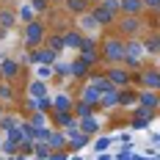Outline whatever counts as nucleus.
<instances>
[{
    "instance_id": "f257e3e1",
    "label": "nucleus",
    "mask_w": 160,
    "mask_h": 160,
    "mask_svg": "<svg viewBox=\"0 0 160 160\" xmlns=\"http://www.w3.org/2000/svg\"><path fill=\"white\" fill-rule=\"evenodd\" d=\"M124 42L119 33H105L99 39V58L102 64H122L124 61Z\"/></svg>"
},
{
    "instance_id": "f03ea898",
    "label": "nucleus",
    "mask_w": 160,
    "mask_h": 160,
    "mask_svg": "<svg viewBox=\"0 0 160 160\" xmlns=\"http://www.w3.org/2000/svg\"><path fill=\"white\" fill-rule=\"evenodd\" d=\"M47 22H42L39 17L36 19H31V22H25V28H22V44L28 50H36V47H42L44 44V39H47Z\"/></svg>"
},
{
    "instance_id": "7ed1b4c3",
    "label": "nucleus",
    "mask_w": 160,
    "mask_h": 160,
    "mask_svg": "<svg viewBox=\"0 0 160 160\" xmlns=\"http://www.w3.org/2000/svg\"><path fill=\"white\" fill-rule=\"evenodd\" d=\"M144 42H141V39H127V42H124V61H122V64L127 66L130 72H132V69H135V72H141V69H144Z\"/></svg>"
},
{
    "instance_id": "20e7f679",
    "label": "nucleus",
    "mask_w": 160,
    "mask_h": 160,
    "mask_svg": "<svg viewBox=\"0 0 160 160\" xmlns=\"http://www.w3.org/2000/svg\"><path fill=\"white\" fill-rule=\"evenodd\" d=\"M116 33L122 36V39H138V33L144 31V19L141 17H124L122 14V19H116Z\"/></svg>"
},
{
    "instance_id": "39448f33",
    "label": "nucleus",
    "mask_w": 160,
    "mask_h": 160,
    "mask_svg": "<svg viewBox=\"0 0 160 160\" xmlns=\"http://www.w3.org/2000/svg\"><path fill=\"white\" fill-rule=\"evenodd\" d=\"M80 58H86L91 66H97V64H102V58H99V42H97L94 36H86L83 39V44H80Z\"/></svg>"
},
{
    "instance_id": "423d86ee",
    "label": "nucleus",
    "mask_w": 160,
    "mask_h": 160,
    "mask_svg": "<svg viewBox=\"0 0 160 160\" xmlns=\"http://www.w3.org/2000/svg\"><path fill=\"white\" fill-rule=\"evenodd\" d=\"M105 78L111 80L116 88H124V86L132 83V72L127 66H105Z\"/></svg>"
},
{
    "instance_id": "0eeeda50",
    "label": "nucleus",
    "mask_w": 160,
    "mask_h": 160,
    "mask_svg": "<svg viewBox=\"0 0 160 160\" xmlns=\"http://www.w3.org/2000/svg\"><path fill=\"white\" fill-rule=\"evenodd\" d=\"M141 83V88H152V91H160V69L155 66H144L141 72H138V78H132Z\"/></svg>"
},
{
    "instance_id": "6e6552de",
    "label": "nucleus",
    "mask_w": 160,
    "mask_h": 160,
    "mask_svg": "<svg viewBox=\"0 0 160 160\" xmlns=\"http://www.w3.org/2000/svg\"><path fill=\"white\" fill-rule=\"evenodd\" d=\"M88 11H91V17L97 19V25H99V28H111V25H116V14H113V11H108L102 3H94Z\"/></svg>"
},
{
    "instance_id": "1a4fd4ad",
    "label": "nucleus",
    "mask_w": 160,
    "mask_h": 160,
    "mask_svg": "<svg viewBox=\"0 0 160 160\" xmlns=\"http://www.w3.org/2000/svg\"><path fill=\"white\" fill-rule=\"evenodd\" d=\"M138 105L155 113V111L160 108V91H152V88H144V91H138Z\"/></svg>"
},
{
    "instance_id": "9d476101",
    "label": "nucleus",
    "mask_w": 160,
    "mask_h": 160,
    "mask_svg": "<svg viewBox=\"0 0 160 160\" xmlns=\"http://www.w3.org/2000/svg\"><path fill=\"white\" fill-rule=\"evenodd\" d=\"M146 8H144V0H119V14L124 17H141Z\"/></svg>"
},
{
    "instance_id": "9b49d317",
    "label": "nucleus",
    "mask_w": 160,
    "mask_h": 160,
    "mask_svg": "<svg viewBox=\"0 0 160 160\" xmlns=\"http://www.w3.org/2000/svg\"><path fill=\"white\" fill-rule=\"evenodd\" d=\"M75 28H80V31H83V36H91V33H94L99 25H97V19L91 17V11H86V14H80V17H78Z\"/></svg>"
},
{
    "instance_id": "f8f14e48",
    "label": "nucleus",
    "mask_w": 160,
    "mask_h": 160,
    "mask_svg": "<svg viewBox=\"0 0 160 160\" xmlns=\"http://www.w3.org/2000/svg\"><path fill=\"white\" fill-rule=\"evenodd\" d=\"M14 25H17V11L11 6H3V8H0V28L8 31V28H14Z\"/></svg>"
},
{
    "instance_id": "ddd939ff",
    "label": "nucleus",
    "mask_w": 160,
    "mask_h": 160,
    "mask_svg": "<svg viewBox=\"0 0 160 160\" xmlns=\"http://www.w3.org/2000/svg\"><path fill=\"white\" fill-rule=\"evenodd\" d=\"M64 8L69 14L80 17V14H86V11L91 8V3H88V0H64Z\"/></svg>"
},
{
    "instance_id": "4468645a",
    "label": "nucleus",
    "mask_w": 160,
    "mask_h": 160,
    "mask_svg": "<svg viewBox=\"0 0 160 160\" xmlns=\"http://www.w3.org/2000/svg\"><path fill=\"white\" fill-rule=\"evenodd\" d=\"M113 105H119V88H116V86L99 94V105H97V108H113Z\"/></svg>"
},
{
    "instance_id": "2eb2a0df",
    "label": "nucleus",
    "mask_w": 160,
    "mask_h": 160,
    "mask_svg": "<svg viewBox=\"0 0 160 160\" xmlns=\"http://www.w3.org/2000/svg\"><path fill=\"white\" fill-rule=\"evenodd\" d=\"M69 66H72V78H88L91 75V64L86 58H75Z\"/></svg>"
},
{
    "instance_id": "dca6fc26",
    "label": "nucleus",
    "mask_w": 160,
    "mask_h": 160,
    "mask_svg": "<svg viewBox=\"0 0 160 160\" xmlns=\"http://www.w3.org/2000/svg\"><path fill=\"white\" fill-rule=\"evenodd\" d=\"M17 75H19V64L11 61V58H6V61L0 64V78L3 80H14Z\"/></svg>"
},
{
    "instance_id": "f3484780",
    "label": "nucleus",
    "mask_w": 160,
    "mask_h": 160,
    "mask_svg": "<svg viewBox=\"0 0 160 160\" xmlns=\"http://www.w3.org/2000/svg\"><path fill=\"white\" fill-rule=\"evenodd\" d=\"M83 39H86V36H83V31H80V28H69V31H64L66 47H75V50H78L80 44H83Z\"/></svg>"
},
{
    "instance_id": "a211bd4d",
    "label": "nucleus",
    "mask_w": 160,
    "mask_h": 160,
    "mask_svg": "<svg viewBox=\"0 0 160 160\" xmlns=\"http://www.w3.org/2000/svg\"><path fill=\"white\" fill-rule=\"evenodd\" d=\"M80 99L97 108V105H99V88H94L91 83H86V86H83V91H80Z\"/></svg>"
},
{
    "instance_id": "6ab92c4d",
    "label": "nucleus",
    "mask_w": 160,
    "mask_h": 160,
    "mask_svg": "<svg viewBox=\"0 0 160 160\" xmlns=\"http://www.w3.org/2000/svg\"><path fill=\"white\" fill-rule=\"evenodd\" d=\"M119 105L122 108H127V105H138V91H132V88H119Z\"/></svg>"
},
{
    "instance_id": "aec40b11",
    "label": "nucleus",
    "mask_w": 160,
    "mask_h": 160,
    "mask_svg": "<svg viewBox=\"0 0 160 160\" xmlns=\"http://www.w3.org/2000/svg\"><path fill=\"white\" fill-rule=\"evenodd\" d=\"M44 44H47L50 50H55V52H61V50L66 47V42H64V33H47V39H44Z\"/></svg>"
},
{
    "instance_id": "412c9836",
    "label": "nucleus",
    "mask_w": 160,
    "mask_h": 160,
    "mask_svg": "<svg viewBox=\"0 0 160 160\" xmlns=\"http://www.w3.org/2000/svg\"><path fill=\"white\" fill-rule=\"evenodd\" d=\"M72 108H75V102H72V97H66V94H58L52 99V111H72Z\"/></svg>"
},
{
    "instance_id": "4be33fe9",
    "label": "nucleus",
    "mask_w": 160,
    "mask_h": 160,
    "mask_svg": "<svg viewBox=\"0 0 160 160\" xmlns=\"http://www.w3.org/2000/svg\"><path fill=\"white\" fill-rule=\"evenodd\" d=\"M44 144H47L50 149H64V146H66V135L55 132V130H50V138L44 141Z\"/></svg>"
},
{
    "instance_id": "5701e85b",
    "label": "nucleus",
    "mask_w": 160,
    "mask_h": 160,
    "mask_svg": "<svg viewBox=\"0 0 160 160\" xmlns=\"http://www.w3.org/2000/svg\"><path fill=\"white\" fill-rule=\"evenodd\" d=\"M72 111H75L78 119H86V116H94V105H88V102H83V99H80V102H75V108H72Z\"/></svg>"
},
{
    "instance_id": "b1692460",
    "label": "nucleus",
    "mask_w": 160,
    "mask_h": 160,
    "mask_svg": "<svg viewBox=\"0 0 160 160\" xmlns=\"http://www.w3.org/2000/svg\"><path fill=\"white\" fill-rule=\"evenodd\" d=\"M80 132H86V135H91V132H97L99 130V124H97V119L94 116H86V119H80Z\"/></svg>"
},
{
    "instance_id": "393cba45",
    "label": "nucleus",
    "mask_w": 160,
    "mask_h": 160,
    "mask_svg": "<svg viewBox=\"0 0 160 160\" xmlns=\"http://www.w3.org/2000/svg\"><path fill=\"white\" fill-rule=\"evenodd\" d=\"M52 119H55L58 124H66V127L75 124V113L72 111H52Z\"/></svg>"
},
{
    "instance_id": "a878e982",
    "label": "nucleus",
    "mask_w": 160,
    "mask_h": 160,
    "mask_svg": "<svg viewBox=\"0 0 160 160\" xmlns=\"http://www.w3.org/2000/svg\"><path fill=\"white\" fill-rule=\"evenodd\" d=\"M66 138L72 141V146H75V149H78V146H83L86 141H88V135H86V132H80V127H75L72 132H66Z\"/></svg>"
},
{
    "instance_id": "bb28decb",
    "label": "nucleus",
    "mask_w": 160,
    "mask_h": 160,
    "mask_svg": "<svg viewBox=\"0 0 160 160\" xmlns=\"http://www.w3.org/2000/svg\"><path fill=\"white\" fill-rule=\"evenodd\" d=\"M0 102H14V91H11V83L8 80H0Z\"/></svg>"
},
{
    "instance_id": "cd10ccee",
    "label": "nucleus",
    "mask_w": 160,
    "mask_h": 160,
    "mask_svg": "<svg viewBox=\"0 0 160 160\" xmlns=\"http://www.w3.org/2000/svg\"><path fill=\"white\" fill-rule=\"evenodd\" d=\"M158 39H160V33H149L144 39V52H149V55L158 52Z\"/></svg>"
},
{
    "instance_id": "c85d7f7f",
    "label": "nucleus",
    "mask_w": 160,
    "mask_h": 160,
    "mask_svg": "<svg viewBox=\"0 0 160 160\" xmlns=\"http://www.w3.org/2000/svg\"><path fill=\"white\" fill-rule=\"evenodd\" d=\"M31 94L39 97V99H44V97H47V86H44V80H36V83H31Z\"/></svg>"
},
{
    "instance_id": "c756f323",
    "label": "nucleus",
    "mask_w": 160,
    "mask_h": 160,
    "mask_svg": "<svg viewBox=\"0 0 160 160\" xmlns=\"http://www.w3.org/2000/svg\"><path fill=\"white\" fill-rule=\"evenodd\" d=\"M17 124H19V122H17L14 116H0V130H6V132H8V130H14Z\"/></svg>"
},
{
    "instance_id": "7c9ffc66",
    "label": "nucleus",
    "mask_w": 160,
    "mask_h": 160,
    "mask_svg": "<svg viewBox=\"0 0 160 160\" xmlns=\"http://www.w3.org/2000/svg\"><path fill=\"white\" fill-rule=\"evenodd\" d=\"M19 19H25V22H31V19H36V11H33L31 6H22V8H19Z\"/></svg>"
},
{
    "instance_id": "2f4dec72",
    "label": "nucleus",
    "mask_w": 160,
    "mask_h": 160,
    "mask_svg": "<svg viewBox=\"0 0 160 160\" xmlns=\"http://www.w3.org/2000/svg\"><path fill=\"white\" fill-rule=\"evenodd\" d=\"M31 8L36 11V14H42V11H47V8H50V3H47V0H31Z\"/></svg>"
},
{
    "instance_id": "473e14b6",
    "label": "nucleus",
    "mask_w": 160,
    "mask_h": 160,
    "mask_svg": "<svg viewBox=\"0 0 160 160\" xmlns=\"http://www.w3.org/2000/svg\"><path fill=\"white\" fill-rule=\"evenodd\" d=\"M52 66H55V69H52L55 75H72V66L69 64H52Z\"/></svg>"
},
{
    "instance_id": "72a5a7b5",
    "label": "nucleus",
    "mask_w": 160,
    "mask_h": 160,
    "mask_svg": "<svg viewBox=\"0 0 160 160\" xmlns=\"http://www.w3.org/2000/svg\"><path fill=\"white\" fill-rule=\"evenodd\" d=\"M108 11H113V14H119V0H99Z\"/></svg>"
},
{
    "instance_id": "f704fd0d",
    "label": "nucleus",
    "mask_w": 160,
    "mask_h": 160,
    "mask_svg": "<svg viewBox=\"0 0 160 160\" xmlns=\"http://www.w3.org/2000/svg\"><path fill=\"white\" fill-rule=\"evenodd\" d=\"M144 8H146V11H155V14H158V11H160V0H144Z\"/></svg>"
},
{
    "instance_id": "c9c22d12",
    "label": "nucleus",
    "mask_w": 160,
    "mask_h": 160,
    "mask_svg": "<svg viewBox=\"0 0 160 160\" xmlns=\"http://www.w3.org/2000/svg\"><path fill=\"white\" fill-rule=\"evenodd\" d=\"M47 78H52V69L50 66H42L39 69V80H47Z\"/></svg>"
},
{
    "instance_id": "e433bc0d",
    "label": "nucleus",
    "mask_w": 160,
    "mask_h": 160,
    "mask_svg": "<svg viewBox=\"0 0 160 160\" xmlns=\"http://www.w3.org/2000/svg\"><path fill=\"white\" fill-rule=\"evenodd\" d=\"M36 152H39V155H52V149H50L47 144H36Z\"/></svg>"
},
{
    "instance_id": "4c0bfd02",
    "label": "nucleus",
    "mask_w": 160,
    "mask_h": 160,
    "mask_svg": "<svg viewBox=\"0 0 160 160\" xmlns=\"http://www.w3.org/2000/svg\"><path fill=\"white\" fill-rule=\"evenodd\" d=\"M3 149H6V152H14L17 146H14V141H6V144H3Z\"/></svg>"
},
{
    "instance_id": "58836bf2",
    "label": "nucleus",
    "mask_w": 160,
    "mask_h": 160,
    "mask_svg": "<svg viewBox=\"0 0 160 160\" xmlns=\"http://www.w3.org/2000/svg\"><path fill=\"white\" fill-rule=\"evenodd\" d=\"M155 25H158V28H160V11H158V17H155Z\"/></svg>"
},
{
    "instance_id": "ea45409f",
    "label": "nucleus",
    "mask_w": 160,
    "mask_h": 160,
    "mask_svg": "<svg viewBox=\"0 0 160 160\" xmlns=\"http://www.w3.org/2000/svg\"><path fill=\"white\" fill-rule=\"evenodd\" d=\"M158 55H160V39H158Z\"/></svg>"
},
{
    "instance_id": "a19ab883",
    "label": "nucleus",
    "mask_w": 160,
    "mask_h": 160,
    "mask_svg": "<svg viewBox=\"0 0 160 160\" xmlns=\"http://www.w3.org/2000/svg\"><path fill=\"white\" fill-rule=\"evenodd\" d=\"M88 3H91V6H94V3H99V0H88Z\"/></svg>"
}]
</instances>
